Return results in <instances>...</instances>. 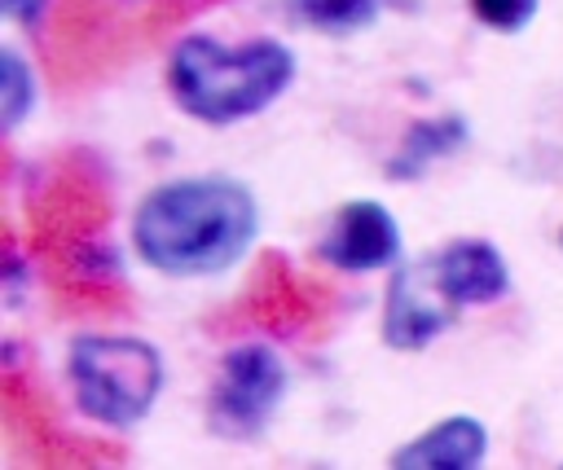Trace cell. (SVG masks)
<instances>
[{"label": "cell", "mask_w": 563, "mask_h": 470, "mask_svg": "<svg viewBox=\"0 0 563 470\" xmlns=\"http://www.w3.org/2000/svg\"><path fill=\"white\" fill-rule=\"evenodd\" d=\"M66 382L79 417L106 430H132L163 395V356L136 334H79L66 347Z\"/></svg>", "instance_id": "obj_4"}, {"label": "cell", "mask_w": 563, "mask_h": 470, "mask_svg": "<svg viewBox=\"0 0 563 470\" xmlns=\"http://www.w3.org/2000/svg\"><path fill=\"white\" fill-rule=\"evenodd\" d=\"M405 233L400 220L378 202V198H352L343 202L325 233L317 237V259L334 272H391L400 264Z\"/></svg>", "instance_id": "obj_6"}, {"label": "cell", "mask_w": 563, "mask_h": 470, "mask_svg": "<svg viewBox=\"0 0 563 470\" xmlns=\"http://www.w3.org/2000/svg\"><path fill=\"white\" fill-rule=\"evenodd\" d=\"M286 391L290 369L273 343H233L207 387V430L229 444H251L273 426Z\"/></svg>", "instance_id": "obj_5"}, {"label": "cell", "mask_w": 563, "mask_h": 470, "mask_svg": "<svg viewBox=\"0 0 563 470\" xmlns=\"http://www.w3.org/2000/svg\"><path fill=\"white\" fill-rule=\"evenodd\" d=\"M559 246H563V228H559Z\"/></svg>", "instance_id": "obj_12"}, {"label": "cell", "mask_w": 563, "mask_h": 470, "mask_svg": "<svg viewBox=\"0 0 563 470\" xmlns=\"http://www.w3.org/2000/svg\"><path fill=\"white\" fill-rule=\"evenodd\" d=\"M510 294V264L484 237H453L391 268L383 294V343L391 351H427L471 307H493Z\"/></svg>", "instance_id": "obj_2"}, {"label": "cell", "mask_w": 563, "mask_h": 470, "mask_svg": "<svg viewBox=\"0 0 563 470\" xmlns=\"http://www.w3.org/2000/svg\"><path fill=\"white\" fill-rule=\"evenodd\" d=\"M484 461L488 426L475 413H444L387 457L391 470H479Z\"/></svg>", "instance_id": "obj_7"}, {"label": "cell", "mask_w": 563, "mask_h": 470, "mask_svg": "<svg viewBox=\"0 0 563 470\" xmlns=\"http://www.w3.org/2000/svg\"><path fill=\"white\" fill-rule=\"evenodd\" d=\"M44 9H48V0H0V13L13 26H35L44 18Z\"/></svg>", "instance_id": "obj_11"}, {"label": "cell", "mask_w": 563, "mask_h": 470, "mask_svg": "<svg viewBox=\"0 0 563 470\" xmlns=\"http://www.w3.org/2000/svg\"><path fill=\"white\" fill-rule=\"evenodd\" d=\"M35 101H40V88H35L31 61L13 44H4L0 48V123H4L9 136L26 123V114L35 110Z\"/></svg>", "instance_id": "obj_8"}, {"label": "cell", "mask_w": 563, "mask_h": 470, "mask_svg": "<svg viewBox=\"0 0 563 470\" xmlns=\"http://www.w3.org/2000/svg\"><path fill=\"white\" fill-rule=\"evenodd\" d=\"M295 75H299L295 48L273 35L224 44L220 35L194 31L176 40V48L167 53L163 83L176 110L189 114L194 123L233 127L277 105L290 92Z\"/></svg>", "instance_id": "obj_3"}, {"label": "cell", "mask_w": 563, "mask_h": 470, "mask_svg": "<svg viewBox=\"0 0 563 470\" xmlns=\"http://www.w3.org/2000/svg\"><path fill=\"white\" fill-rule=\"evenodd\" d=\"M295 13L321 35H356L374 26V18L383 13V0H295Z\"/></svg>", "instance_id": "obj_9"}, {"label": "cell", "mask_w": 563, "mask_h": 470, "mask_svg": "<svg viewBox=\"0 0 563 470\" xmlns=\"http://www.w3.org/2000/svg\"><path fill=\"white\" fill-rule=\"evenodd\" d=\"M260 237V202L233 176H176L154 184L128 224L132 255L172 281H207L238 268Z\"/></svg>", "instance_id": "obj_1"}, {"label": "cell", "mask_w": 563, "mask_h": 470, "mask_svg": "<svg viewBox=\"0 0 563 470\" xmlns=\"http://www.w3.org/2000/svg\"><path fill=\"white\" fill-rule=\"evenodd\" d=\"M471 4V18L484 26V31H497V35H519L528 31V22L537 18L541 0H466Z\"/></svg>", "instance_id": "obj_10"}]
</instances>
